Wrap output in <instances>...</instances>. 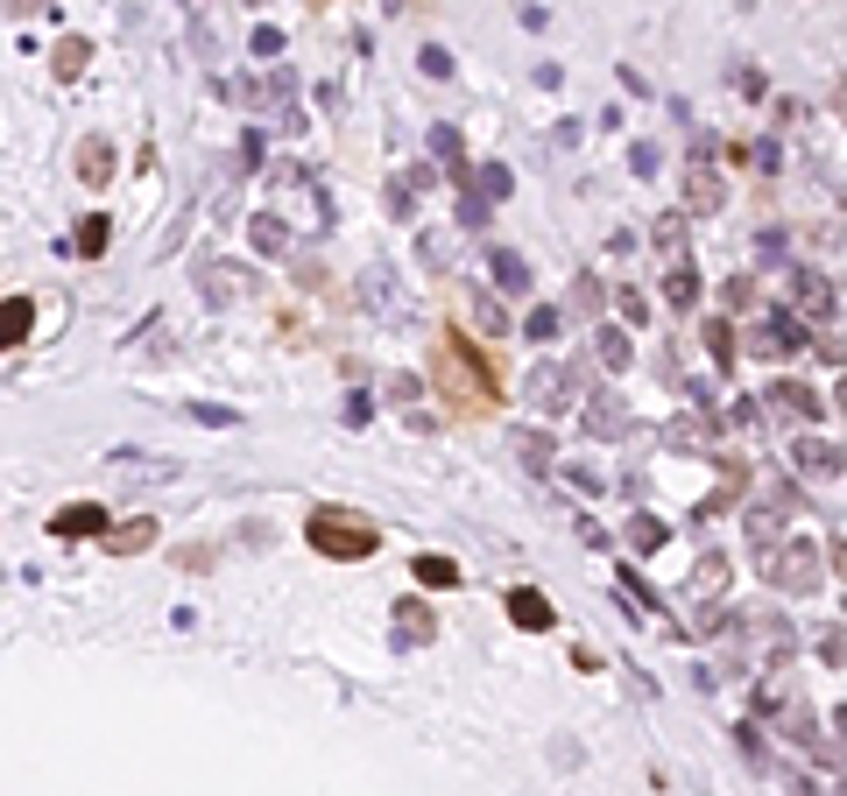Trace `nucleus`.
<instances>
[{"instance_id":"b1692460","label":"nucleus","mask_w":847,"mask_h":796,"mask_svg":"<svg viewBox=\"0 0 847 796\" xmlns=\"http://www.w3.org/2000/svg\"><path fill=\"white\" fill-rule=\"evenodd\" d=\"M410 571H418V585H438V592H445V585H459V564H452V558H438V550H424V558L410 564Z\"/></svg>"},{"instance_id":"dca6fc26","label":"nucleus","mask_w":847,"mask_h":796,"mask_svg":"<svg viewBox=\"0 0 847 796\" xmlns=\"http://www.w3.org/2000/svg\"><path fill=\"white\" fill-rule=\"evenodd\" d=\"M156 543V522H107V550H121V558H135V550H148Z\"/></svg>"},{"instance_id":"423d86ee","label":"nucleus","mask_w":847,"mask_h":796,"mask_svg":"<svg viewBox=\"0 0 847 796\" xmlns=\"http://www.w3.org/2000/svg\"><path fill=\"white\" fill-rule=\"evenodd\" d=\"M530 388H537V409L544 416H565L579 402V373L572 367H537V381H530Z\"/></svg>"},{"instance_id":"4468645a","label":"nucleus","mask_w":847,"mask_h":796,"mask_svg":"<svg viewBox=\"0 0 847 796\" xmlns=\"http://www.w3.org/2000/svg\"><path fill=\"white\" fill-rule=\"evenodd\" d=\"M78 184H113V142H107V134H93V142H85L78 148Z\"/></svg>"},{"instance_id":"a878e982","label":"nucleus","mask_w":847,"mask_h":796,"mask_svg":"<svg viewBox=\"0 0 847 796\" xmlns=\"http://www.w3.org/2000/svg\"><path fill=\"white\" fill-rule=\"evenodd\" d=\"M770 402H784V409H798V416H820V395L798 388V381H777V388H770Z\"/></svg>"},{"instance_id":"37998d69","label":"nucleus","mask_w":847,"mask_h":796,"mask_svg":"<svg viewBox=\"0 0 847 796\" xmlns=\"http://www.w3.org/2000/svg\"><path fill=\"white\" fill-rule=\"evenodd\" d=\"M247 8H255V0H247Z\"/></svg>"},{"instance_id":"20e7f679","label":"nucleus","mask_w":847,"mask_h":796,"mask_svg":"<svg viewBox=\"0 0 847 796\" xmlns=\"http://www.w3.org/2000/svg\"><path fill=\"white\" fill-rule=\"evenodd\" d=\"M806 345H812V332L791 318V310H770V318L755 324V353L763 359H791V353H806Z\"/></svg>"},{"instance_id":"ea45409f","label":"nucleus","mask_w":847,"mask_h":796,"mask_svg":"<svg viewBox=\"0 0 847 796\" xmlns=\"http://www.w3.org/2000/svg\"><path fill=\"white\" fill-rule=\"evenodd\" d=\"M205 564H213V550H205V543H191V550H177V571H205Z\"/></svg>"},{"instance_id":"2f4dec72","label":"nucleus","mask_w":847,"mask_h":796,"mask_svg":"<svg viewBox=\"0 0 847 796\" xmlns=\"http://www.w3.org/2000/svg\"><path fill=\"white\" fill-rule=\"evenodd\" d=\"M629 543H636V550H664V522L636 515V522H629Z\"/></svg>"},{"instance_id":"412c9836","label":"nucleus","mask_w":847,"mask_h":796,"mask_svg":"<svg viewBox=\"0 0 847 796\" xmlns=\"http://www.w3.org/2000/svg\"><path fill=\"white\" fill-rule=\"evenodd\" d=\"M664 304H671V310H692V304H700V275H692L686 261L664 275Z\"/></svg>"},{"instance_id":"f257e3e1","label":"nucleus","mask_w":847,"mask_h":796,"mask_svg":"<svg viewBox=\"0 0 847 796\" xmlns=\"http://www.w3.org/2000/svg\"><path fill=\"white\" fill-rule=\"evenodd\" d=\"M431 367H438V388L459 402V409H487V402H495V373H487V359L473 353L459 332H438V345H431Z\"/></svg>"},{"instance_id":"f3484780","label":"nucleus","mask_w":847,"mask_h":796,"mask_svg":"<svg viewBox=\"0 0 847 796\" xmlns=\"http://www.w3.org/2000/svg\"><path fill=\"white\" fill-rule=\"evenodd\" d=\"M290 93H297V71H269V78H255V85H247V99H255V107H282V113H290Z\"/></svg>"},{"instance_id":"7ed1b4c3","label":"nucleus","mask_w":847,"mask_h":796,"mask_svg":"<svg viewBox=\"0 0 847 796\" xmlns=\"http://www.w3.org/2000/svg\"><path fill=\"white\" fill-rule=\"evenodd\" d=\"M763 571H770V585H784V592H820V543L812 536H791V543H770L763 550Z\"/></svg>"},{"instance_id":"6e6552de","label":"nucleus","mask_w":847,"mask_h":796,"mask_svg":"<svg viewBox=\"0 0 847 796\" xmlns=\"http://www.w3.org/2000/svg\"><path fill=\"white\" fill-rule=\"evenodd\" d=\"M579 424H586V438H629V430H636V416L621 409V395H593Z\"/></svg>"},{"instance_id":"e433bc0d","label":"nucleus","mask_w":847,"mask_h":796,"mask_svg":"<svg viewBox=\"0 0 847 796\" xmlns=\"http://www.w3.org/2000/svg\"><path fill=\"white\" fill-rule=\"evenodd\" d=\"M629 170H636V176H657V148L636 142V148H629Z\"/></svg>"},{"instance_id":"f03ea898","label":"nucleus","mask_w":847,"mask_h":796,"mask_svg":"<svg viewBox=\"0 0 847 796\" xmlns=\"http://www.w3.org/2000/svg\"><path fill=\"white\" fill-rule=\"evenodd\" d=\"M304 536H311V550L318 558H339V564H353V558H375V522L367 515H353V507H311V522H304Z\"/></svg>"},{"instance_id":"58836bf2","label":"nucleus","mask_w":847,"mask_h":796,"mask_svg":"<svg viewBox=\"0 0 847 796\" xmlns=\"http://www.w3.org/2000/svg\"><path fill=\"white\" fill-rule=\"evenodd\" d=\"M431 148H438V156L459 170V134H452V127H438V134H431Z\"/></svg>"},{"instance_id":"7c9ffc66","label":"nucleus","mask_w":847,"mask_h":796,"mask_svg":"<svg viewBox=\"0 0 847 796\" xmlns=\"http://www.w3.org/2000/svg\"><path fill=\"white\" fill-rule=\"evenodd\" d=\"M721 304H727V310H755V282H749V275L721 282Z\"/></svg>"},{"instance_id":"c85d7f7f","label":"nucleus","mask_w":847,"mask_h":796,"mask_svg":"<svg viewBox=\"0 0 847 796\" xmlns=\"http://www.w3.org/2000/svg\"><path fill=\"white\" fill-rule=\"evenodd\" d=\"M473 324H481V332H509V310H501L495 296H473Z\"/></svg>"},{"instance_id":"0eeeda50","label":"nucleus","mask_w":847,"mask_h":796,"mask_svg":"<svg viewBox=\"0 0 847 796\" xmlns=\"http://www.w3.org/2000/svg\"><path fill=\"white\" fill-rule=\"evenodd\" d=\"M501 607H509V621L516 627H530V635H544V627H558V613H552V599L537 592V585H516L509 599H501Z\"/></svg>"},{"instance_id":"393cba45","label":"nucleus","mask_w":847,"mask_h":796,"mask_svg":"<svg viewBox=\"0 0 847 796\" xmlns=\"http://www.w3.org/2000/svg\"><path fill=\"white\" fill-rule=\"evenodd\" d=\"M686 198H692V212H713V205L727 198V184H721V176H713L706 162H700V170H692V191H686Z\"/></svg>"},{"instance_id":"ddd939ff","label":"nucleus","mask_w":847,"mask_h":796,"mask_svg":"<svg viewBox=\"0 0 847 796\" xmlns=\"http://www.w3.org/2000/svg\"><path fill=\"white\" fill-rule=\"evenodd\" d=\"M798 473H820V479H840V444L834 438H798Z\"/></svg>"},{"instance_id":"4be33fe9","label":"nucleus","mask_w":847,"mask_h":796,"mask_svg":"<svg viewBox=\"0 0 847 796\" xmlns=\"http://www.w3.org/2000/svg\"><path fill=\"white\" fill-rule=\"evenodd\" d=\"M247 233H255V254H290V226H282L276 212H255V226H247Z\"/></svg>"},{"instance_id":"c756f323","label":"nucleus","mask_w":847,"mask_h":796,"mask_svg":"<svg viewBox=\"0 0 847 796\" xmlns=\"http://www.w3.org/2000/svg\"><path fill=\"white\" fill-rule=\"evenodd\" d=\"M107 240H113V219H85V226H78V254H107Z\"/></svg>"},{"instance_id":"a19ab883","label":"nucleus","mask_w":847,"mask_h":796,"mask_svg":"<svg viewBox=\"0 0 847 796\" xmlns=\"http://www.w3.org/2000/svg\"><path fill=\"white\" fill-rule=\"evenodd\" d=\"M255 50L262 57H282V28H255Z\"/></svg>"},{"instance_id":"6ab92c4d","label":"nucleus","mask_w":847,"mask_h":796,"mask_svg":"<svg viewBox=\"0 0 847 796\" xmlns=\"http://www.w3.org/2000/svg\"><path fill=\"white\" fill-rule=\"evenodd\" d=\"M593 345H601V367L607 373H621L636 359V345H629V332H615V324H601V332H593Z\"/></svg>"},{"instance_id":"cd10ccee","label":"nucleus","mask_w":847,"mask_h":796,"mask_svg":"<svg viewBox=\"0 0 847 796\" xmlns=\"http://www.w3.org/2000/svg\"><path fill=\"white\" fill-rule=\"evenodd\" d=\"M706 353H713V367H727V359H735V332H727V318L706 324Z\"/></svg>"},{"instance_id":"9b49d317","label":"nucleus","mask_w":847,"mask_h":796,"mask_svg":"<svg viewBox=\"0 0 847 796\" xmlns=\"http://www.w3.org/2000/svg\"><path fill=\"white\" fill-rule=\"evenodd\" d=\"M28 332H36V304L28 296H0V353L28 345Z\"/></svg>"},{"instance_id":"a211bd4d","label":"nucleus","mask_w":847,"mask_h":796,"mask_svg":"<svg viewBox=\"0 0 847 796\" xmlns=\"http://www.w3.org/2000/svg\"><path fill=\"white\" fill-rule=\"evenodd\" d=\"M516 458H523V465H537V473H544V465H552L558 458V444H552V430H516Z\"/></svg>"},{"instance_id":"4c0bfd02","label":"nucleus","mask_w":847,"mask_h":796,"mask_svg":"<svg viewBox=\"0 0 847 796\" xmlns=\"http://www.w3.org/2000/svg\"><path fill=\"white\" fill-rule=\"evenodd\" d=\"M621 318H629V324H643V318H650V296H636V290H621Z\"/></svg>"},{"instance_id":"bb28decb","label":"nucleus","mask_w":847,"mask_h":796,"mask_svg":"<svg viewBox=\"0 0 847 796\" xmlns=\"http://www.w3.org/2000/svg\"><path fill=\"white\" fill-rule=\"evenodd\" d=\"M523 339H530V345L558 339V310H552V304H537V310H530V318H523Z\"/></svg>"},{"instance_id":"c9c22d12","label":"nucleus","mask_w":847,"mask_h":796,"mask_svg":"<svg viewBox=\"0 0 847 796\" xmlns=\"http://www.w3.org/2000/svg\"><path fill=\"white\" fill-rule=\"evenodd\" d=\"M191 416H198V424H219V430H233V424H241V416H233V409H219V402H191Z\"/></svg>"},{"instance_id":"1a4fd4ad","label":"nucleus","mask_w":847,"mask_h":796,"mask_svg":"<svg viewBox=\"0 0 847 796\" xmlns=\"http://www.w3.org/2000/svg\"><path fill=\"white\" fill-rule=\"evenodd\" d=\"M487 275H495V290H509V296H530V290H537L530 261H523V254H509V247H487Z\"/></svg>"},{"instance_id":"aec40b11","label":"nucleus","mask_w":847,"mask_h":796,"mask_svg":"<svg viewBox=\"0 0 847 796\" xmlns=\"http://www.w3.org/2000/svg\"><path fill=\"white\" fill-rule=\"evenodd\" d=\"M50 64H57V78H85V64H93V42H85V36H64Z\"/></svg>"},{"instance_id":"f8f14e48","label":"nucleus","mask_w":847,"mask_h":796,"mask_svg":"<svg viewBox=\"0 0 847 796\" xmlns=\"http://www.w3.org/2000/svg\"><path fill=\"white\" fill-rule=\"evenodd\" d=\"M431 635H438V613H431L424 599H396V641L418 649V641H431Z\"/></svg>"},{"instance_id":"5701e85b","label":"nucleus","mask_w":847,"mask_h":796,"mask_svg":"<svg viewBox=\"0 0 847 796\" xmlns=\"http://www.w3.org/2000/svg\"><path fill=\"white\" fill-rule=\"evenodd\" d=\"M777 536H784V515H777V507H763V501H755V507H749V543H755V550H770Z\"/></svg>"},{"instance_id":"39448f33","label":"nucleus","mask_w":847,"mask_h":796,"mask_svg":"<svg viewBox=\"0 0 847 796\" xmlns=\"http://www.w3.org/2000/svg\"><path fill=\"white\" fill-rule=\"evenodd\" d=\"M198 282H205V296H213V304H233L241 290H262L255 268H241V261H205V268H198Z\"/></svg>"},{"instance_id":"473e14b6","label":"nucleus","mask_w":847,"mask_h":796,"mask_svg":"<svg viewBox=\"0 0 847 796\" xmlns=\"http://www.w3.org/2000/svg\"><path fill=\"white\" fill-rule=\"evenodd\" d=\"M692 578H700V592H721V585H727V558H713V550H706Z\"/></svg>"},{"instance_id":"f704fd0d","label":"nucleus","mask_w":847,"mask_h":796,"mask_svg":"<svg viewBox=\"0 0 847 796\" xmlns=\"http://www.w3.org/2000/svg\"><path fill=\"white\" fill-rule=\"evenodd\" d=\"M418 64H424V78H452V50H438V42H424Z\"/></svg>"},{"instance_id":"72a5a7b5","label":"nucleus","mask_w":847,"mask_h":796,"mask_svg":"<svg viewBox=\"0 0 847 796\" xmlns=\"http://www.w3.org/2000/svg\"><path fill=\"white\" fill-rule=\"evenodd\" d=\"M657 247H664V254H686V219H678V212L657 219Z\"/></svg>"},{"instance_id":"9d476101","label":"nucleus","mask_w":847,"mask_h":796,"mask_svg":"<svg viewBox=\"0 0 847 796\" xmlns=\"http://www.w3.org/2000/svg\"><path fill=\"white\" fill-rule=\"evenodd\" d=\"M50 536H107V507H93V501H71V507H57L50 515Z\"/></svg>"},{"instance_id":"2eb2a0df","label":"nucleus","mask_w":847,"mask_h":796,"mask_svg":"<svg viewBox=\"0 0 847 796\" xmlns=\"http://www.w3.org/2000/svg\"><path fill=\"white\" fill-rule=\"evenodd\" d=\"M706 438H713V416H678V424H664V444H671V452H706Z\"/></svg>"},{"instance_id":"79ce46f5","label":"nucleus","mask_w":847,"mask_h":796,"mask_svg":"<svg viewBox=\"0 0 847 796\" xmlns=\"http://www.w3.org/2000/svg\"><path fill=\"white\" fill-rule=\"evenodd\" d=\"M57 8V0H8V14H22V22H28V14H50Z\"/></svg>"}]
</instances>
